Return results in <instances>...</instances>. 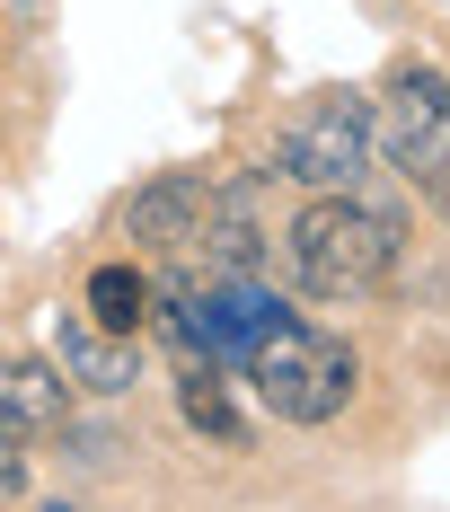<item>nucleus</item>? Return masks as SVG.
Here are the masks:
<instances>
[{"label":"nucleus","instance_id":"nucleus-1","mask_svg":"<svg viewBox=\"0 0 450 512\" xmlns=\"http://www.w3.org/2000/svg\"><path fill=\"white\" fill-rule=\"evenodd\" d=\"M292 274L318 292V301H362V292H380L389 274H398V212L362 204V195H318V204L292 221Z\"/></svg>","mask_w":450,"mask_h":512},{"label":"nucleus","instance_id":"nucleus-2","mask_svg":"<svg viewBox=\"0 0 450 512\" xmlns=\"http://www.w3.org/2000/svg\"><path fill=\"white\" fill-rule=\"evenodd\" d=\"M248 380H256V398L283 415V424H336L345 398H353V345L283 309V318L248 345Z\"/></svg>","mask_w":450,"mask_h":512},{"label":"nucleus","instance_id":"nucleus-3","mask_svg":"<svg viewBox=\"0 0 450 512\" xmlns=\"http://www.w3.org/2000/svg\"><path fill=\"white\" fill-rule=\"evenodd\" d=\"M371 159H380V142H371V106L362 98H318V106H300L292 124H283L274 177H292V186H309V195H345Z\"/></svg>","mask_w":450,"mask_h":512},{"label":"nucleus","instance_id":"nucleus-4","mask_svg":"<svg viewBox=\"0 0 450 512\" xmlns=\"http://www.w3.org/2000/svg\"><path fill=\"white\" fill-rule=\"evenodd\" d=\"M371 142H380L389 168H406L415 186H433L450 168V89L433 71H398L389 98H380V115H371Z\"/></svg>","mask_w":450,"mask_h":512},{"label":"nucleus","instance_id":"nucleus-5","mask_svg":"<svg viewBox=\"0 0 450 512\" xmlns=\"http://www.w3.org/2000/svg\"><path fill=\"white\" fill-rule=\"evenodd\" d=\"M203 212H212V177L203 168H159L124 204V239L133 248H186V239H203Z\"/></svg>","mask_w":450,"mask_h":512},{"label":"nucleus","instance_id":"nucleus-6","mask_svg":"<svg viewBox=\"0 0 450 512\" xmlns=\"http://www.w3.org/2000/svg\"><path fill=\"white\" fill-rule=\"evenodd\" d=\"M62 415H71V371L62 362H0V433L9 442L62 433Z\"/></svg>","mask_w":450,"mask_h":512},{"label":"nucleus","instance_id":"nucleus-7","mask_svg":"<svg viewBox=\"0 0 450 512\" xmlns=\"http://www.w3.org/2000/svg\"><path fill=\"white\" fill-rule=\"evenodd\" d=\"M53 362L71 371V389H98V398H124V389H133V336H115L98 318H62Z\"/></svg>","mask_w":450,"mask_h":512},{"label":"nucleus","instance_id":"nucleus-8","mask_svg":"<svg viewBox=\"0 0 450 512\" xmlns=\"http://www.w3.org/2000/svg\"><path fill=\"white\" fill-rule=\"evenodd\" d=\"M256 177H239V186H212V212H203V248H212V265L221 274H256V256H265V230H256Z\"/></svg>","mask_w":450,"mask_h":512},{"label":"nucleus","instance_id":"nucleus-9","mask_svg":"<svg viewBox=\"0 0 450 512\" xmlns=\"http://www.w3.org/2000/svg\"><path fill=\"white\" fill-rule=\"evenodd\" d=\"M177 407H186V424H195L203 442H221V451H248V424H239V407H230V389L212 380V362H186V380H177Z\"/></svg>","mask_w":450,"mask_h":512},{"label":"nucleus","instance_id":"nucleus-10","mask_svg":"<svg viewBox=\"0 0 450 512\" xmlns=\"http://www.w3.org/2000/svg\"><path fill=\"white\" fill-rule=\"evenodd\" d=\"M89 318L115 327V336H133V327L150 318V283L133 274V265H98V274H89Z\"/></svg>","mask_w":450,"mask_h":512},{"label":"nucleus","instance_id":"nucleus-11","mask_svg":"<svg viewBox=\"0 0 450 512\" xmlns=\"http://www.w3.org/2000/svg\"><path fill=\"white\" fill-rule=\"evenodd\" d=\"M9 495H27V460H18L9 433H0V504H9Z\"/></svg>","mask_w":450,"mask_h":512},{"label":"nucleus","instance_id":"nucleus-12","mask_svg":"<svg viewBox=\"0 0 450 512\" xmlns=\"http://www.w3.org/2000/svg\"><path fill=\"white\" fill-rule=\"evenodd\" d=\"M424 195H433V204H442V221H450V168L433 177V186H424Z\"/></svg>","mask_w":450,"mask_h":512}]
</instances>
